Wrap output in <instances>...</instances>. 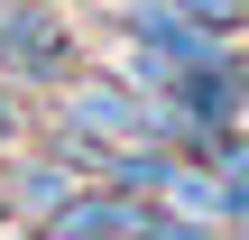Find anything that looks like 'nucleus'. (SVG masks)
I'll list each match as a JSON object with an SVG mask.
<instances>
[{
  "mask_svg": "<svg viewBox=\"0 0 249 240\" xmlns=\"http://www.w3.org/2000/svg\"><path fill=\"white\" fill-rule=\"evenodd\" d=\"M18 203H28V213H55V203H65V176H55V166H28V176H18Z\"/></svg>",
  "mask_w": 249,
  "mask_h": 240,
  "instance_id": "obj_5",
  "label": "nucleus"
},
{
  "mask_svg": "<svg viewBox=\"0 0 249 240\" xmlns=\"http://www.w3.org/2000/svg\"><path fill=\"white\" fill-rule=\"evenodd\" d=\"M65 65H74L65 18H55L46 0H0V74H18V83H65Z\"/></svg>",
  "mask_w": 249,
  "mask_h": 240,
  "instance_id": "obj_2",
  "label": "nucleus"
},
{
  "mask_svg": "<svg viewBox=\"0 0 249 240\" xmlns=\"http://www.w3.org/2000/svg\"><path fill=\"white\" fill-rule=\"evenodd\" d=\"M0 148H9V111H0Z\"/></svg>",
  "mask_w": 249,
  "mask_h": 240,
  "instance_id": "obj_8",
  "label": "nucleus"
},
{
  "mask_svg": "<svg viewBox=\"0 0 249 240\" xmlns=\"http://www.w3.org/2000/svg\"><path fill=\"white\" fill-rule=\"evenodd\" d=\"M176 9H185L194 28H213V37H231V28L249 18V0H176Z\"/></svg>",
  "mask_w": 249,
  "mask_h": 240,
  "instance_id": "obj_4",
  "label": "nucleus"
},
{
  "mask_svg": "<svg viewBox=\"0 0 249 240\" xmlns=\"http://www.w3.org/2000/svg\"><path fill=\"white\" fill-rule=\"evenodd\" d=\"M55 129L65 139H102V148H139L148 129H157V102L148 92H129V83H102V74H83V83H65V102H55Z\"/></svg>",
  "mask_w": 249,
  "mask_h": 240,
  "instance_id": "obj_1",
  "label": "nucleus"
},
{
  "mask_svg": "<svg viewBox=\"0 0 249 240\" xmlns=\"http://www.w3.org/2000/svg\"><path fill=\"white\" fill-rule=\"evenodd\" d=\"M222 203L249 222V148H222Z\"/></svg>",
  "mask_w": 249,
  "mask_h": 240,
  "instance_id": "obj_6",
  "label": "nucleus"
},
{
  "mask_svg": "<svg viewBox=\"0 0 249 240\" xmlns=\"http://www.w3.org/2000/svg\"><path fill=\"white\" fill-rule=\"evenodd\" d=\"M157 194H166V213H176V222H222V213H231L213 166H176V157H166V166H157Z\"/></svg>",
  "mask_w": 249,
  "mask_h": 240,
  "instance_id": "obj_3",
  "label": "nucleus"
},
{
  "mask_svg": "<svg viewBox=\"0 0 249 240\" xmlns=\"http://www.w3.org/2000/svg\"><path fill=\"white\" fill-rule=\"evenodd\" d=\"M139 240H222V231H213V222H176V213H157Z\"/></svg>",
  "mask_w": 249,
  "mask_h": 240,
  "instance_id": "obj_7",
  "label": "nucleus"
}]
</instances>
